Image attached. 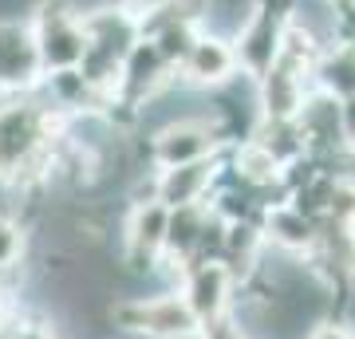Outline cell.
<instances>
[{
    "instance_id": "3957f363",
    "label": "cell",
    "mask_w": 355,
    "mask_h": 339,
    "mask_svg": "<svg viewBox=\"0 0 355 339\" xmlns=\"http://www.w3.org/2000/svg\"><path fill=\"white\" fill-rule=\"evenodd\" d=\"M111 320L127 331L150 339H193L202 331L193 308L186 304V296H154V300H123L111 308Z\"/></svg>"
},
{
    "instance_id": "6da1fadb",
    "label": "cell",
    "mask_w": 355,
    "mask_h": 339,
    "mask_svg": "<svg viewBox=\"0 0 355 339\" xmlns=\"http://www.w3.org/2000/svg\"><path fill=\"white\" fill-rule=\"evenodd\" d=\"M51 119L48 107L28 99L0 103V177L4 182H32L51 166Z\"/></svg>"
},
{
    "instance_id": "ba28073f",
    "label": "cell",
    "mask_w": 355,
    "mask_h": 339,
    "mask_svg": "<svg viewBox=\"0 0 355 339\" xmlns=\"http://www.w3.org/2000/svg\"><path fill=\"white\" fill-rule=\"evenodd\" d=\"M166 229H170V214H166L162 201L139 205L135 217H130V225H127V252H130V261H146V264H150L154 257L166 249Z\"/></svg>"
},
{
    "instance_id": "7a4b0ae2",
    "label": "cell",
    "mask_w": 355,
    "mask_h": 339,
    "mask_svg": "<svg viewBox=\"0 0 355 339\" xmlns=\"http://www.w3.org/2000/svg\"><path fill=\"white\" fill-rule=\"evenodd\" d=\"M32 36H36L44 71H71L87 55L83 16L71 12L64 0H44L40 4L36 20H32Z\"/></svg>"
},
{
    "instance_id": "8992f818",
    "label": "cell",
    "mask_w": 355,
    "mask_h": 339,
    "mask_svg": "<svg viewBox=\"0 0 355 339\" xmlns=\"http://www.w3.org/2000/svg\"><path fill=\"white\" fill-rule=\"evenodd\" d=\"M237 51L229 48L225 40L217 36H193L186 55H182V76L190 83H202V87H214V83H225L233 71H237Z\"/></svg>"
},
{
    "instance_id": "8fae6325",
    "label": "cell",
    "mask_w": 355,
    "mask_h": 339,
    "mask_svg": "<svg viewBox=\"0 0 355 339\" xmlns=\"http://www.w3.org/2000/svg\"><path fill=\"white\" fill-rule=\"evenodd\" d=\"M272 237L284 241V245H308V221L300 214H292V209H277V217H272Z\"/></svg>"
},
{
    "instance_id": "52a82bcc",
    "label": "cell",
    "mask_w": 355,
    "mask_h": 339,
    "mask_svg": "<svg viewBox=\"0 0 355 339\" xmlns=\"http://www.w3.org/2000/svg\"><path fill=\"white\" fill-rule=\"evenodd\" d=\"M229 268L221 261H205L198 264L190 277H186V304L193 308V315H198V324H214V320H221L225 315V304H229Z\"/></svg>"
},
{
    "instance_id": "5b68a950",
    "label": "cell",
    "mask_w": 355,
    "mask_h": 339,
    "mask_svg": "<svg viewBox=\"0 0 355 339\" xmlns=\"http://www.w3.org/2000/svg\"><path fill=\"white\" fill-rule=\"evenodd\" d=\"M209 150H214V126L198 123V119H182V123L162 126L158 139H154V158H158L162 170L202 162V158H209Z\"/></svg>"
},
{
    "instance_id": "9c48e42d",
    "label": "cell",
    "mask_w": 355,
    "mask_h": 339,
    "mask_svg": "<svg viewBox=\"0 0 355 339\" xmlns=\"http://www.w3.org/2000/svg\"><path fill=\"white\" fill-rule=\"evenodd\" d=\"M214 182V170L209 162H190V166H170L158 174V201L170 205V209H182V205H198L205 189Z\"/></svg>"
},
{
    "instance_id": "30bf717a",
    "label": "cell",
    "mask_w": 355,
    "mask_h": 339,
    "mask_svg": "<svg viewBox=\"0 0 355 339\" xmlns=\"http://www.w3.org/2000/svg\"><path fill=\"white\" fill-rule=\"evenodd\" d=\"M20 252H24V233H20V225H16L12 217L0 214V272L16 268Z\"/></svg>"
},
{
    "instance_id": "277c9868",
    "label": "cell",
    "mask_w": 355,
    "mask_h": 339,
    "mask_svg": "<svg viewBox=\"0 0 355 339\" xmlns=\"http://www.w3.org/2000/svg\"><path fill=\"white\" fill-rule=\"evenodd\" d=\"M40 48L32 36V24H16V20H0V91H32L40 83Z\"/></svg>"
},
{
    "instance_id": "7c38bea8",
    "label": "cell",
    "mask_w": 355,
    "mask_h": 339,
    "mask_svg": "<svg viewBox=\"0 0 355 339\" xmlns=\"http://www.w3.org/2000/svg\"><path fill=\"white\" fill-rule=\"evenodd\" d=\"M312 339H352V331H347L343 324H324V327L312 331Z\"/></svg>"
}]
</instances>
